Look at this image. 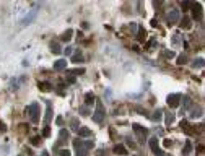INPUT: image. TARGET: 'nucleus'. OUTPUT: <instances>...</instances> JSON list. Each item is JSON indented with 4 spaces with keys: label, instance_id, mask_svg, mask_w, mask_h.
Returning a JSON list of instances; mask_svg holds the SVG:
<instances>
[{
    "label": "nucleus",
    "instance_id": "nucleus-1",
    "mask_svg": "<svg viewBox=\"0 0 205 156\" xmlns=\"http://www.w3.org/2000/svg\"><path fill=\"white\" fill-rule=\"evenodd\" d=\"M26 112H28V116H29L31 122L36 124L37 120H39V114H41V107H39V104H37V103H31L29 106H28Z\"/></svg>",
    "mask_w": 205,
    "mask_h": 156
},
{
    "label": "nucleus",
    "instance_id": "nucleus-2",
    "mask_svg": "<svg viewBox=\"0 0 205 156\" xmlns=\"http://www.w3.org/2000/svg\"><path fill=\"white\" fill-rule=\"evenodd\" d=\"M104 119H106V109H104V106L98 101L96 103V109H95V112H93V120H95L96 124H101Z\"/></svg>",
    "mask_w": 205,
    "mask_h": 156
},
{
    "label": "nucleus",
    "instance_id": "nucleus-3",
    "mask_svg": "<svg viewBox=\"0 0 205 156\" xmlns=\"http://www.w3.org/2000/svg\"><path fill=\"white\" fill-rule=\"evenodd\" d=\"M132 129L135 130V133H137V137H138V140L142 141V143H143L145 141V138H147V135H148V130L147 127H142V125H138V124H134V125H132Z\"/></svg>",
    "mask_w": 205,
    "mask_h": 156
},
{
    "label": "nucleus",
    "instance_id": "nucleus-4",
    "mask_svg": "<svg viewBox=\"0 0 205 156\" xmlns=\"http://www.w3.org/2000/svg\"><path fill=\"white\" fill-rule=\"evenodd\" d=\"M148 143H150V150H151V153H153L155 156H165V153H163V150L158 146V138L156 137H151L150 140H148Z\"/></svg>",
    "mask_w": 205,
    "mask_h": 156
},
{
    "label": "nucleus",
    "instance_id": "nucleus-5",
    "mask_svg": "<svg viewBox=\"0 0 205 156\" xmlns=\"http://www.w3.org/2000/svg\"><path fill=\"white\" fill-rule=\"evenodd\" d=\"M181 99H182V94H179V93H173V94H169L168 96V106L169 107H179V104H181Z\"/></svg>",
    "mask_w": 205,
    "mask_h": 156
},
{
    "label": "nucleus",
    "instance_id": "nucleus-6",
    "mask_svg": "<svg viewBox=\"0 0 205 156\" xmlns=\"http://www.w3.org/2000/svg\"><path fill=\"white\" fill-rule=\"evenodd\" d=\"M190 10H192V18L194 20L202 18V5H200V3H192V5H190Z\"/></svg>",
    "mask_w": 205,
    "mask_h": 156
},
{
    "label": "nucleus",
    "instance_id": "nucleus-7",
    "mask_svg": "<svg viewBox=\"0 0 205 156\" xmlns=\"http://www.w3.org/2000/svg\"><path fill=\"white\" fill-rule=\"evenodd\" d=\"M68 138H70V133H68L65 129H62L60 132H59V140H57V146H60V145L67 143Z\"/></svg>",
    "mask_w": 205,
    "mask_h": 156
},
{
    "label": "nucleus",
    "instance_id": "nucleus-8",
    "mask_svg": "<svg viewBox=\"0 0 205 156\" xmlns=\"http://www.w3.org/2000/svg\"><path fill=\"white\" fill-rule=\"evenodd\" d=\"M178 20H179V10L178 8H173L171 12H169V15H168V23H169V25H176Z\"/></svg>",
    "mask_w": 205,
    "mask_h": 156
},
{
    "label": "nucleus",
    "instance_id": "nucleus-9",
    "mask_svg": "<svg viewBox=\"0 0 205 156\" xmlns=\"http://www.w3.org/2000/svg\"><path fill=\"white\" fill-rule=\"evenodd\" d=\"M77 133H78V137L80 138H90L93 135V132L88 129V127H80V129L77 130Z\"/></svg>",
    "mask_w": 205,
    "mask_h": 156
},
{
    "label": "nucleus",
    "instance_id": "nucleus-10",
    "mask_svg": "<svg viewBox=\"0 0 205 156\" xmlns=\"http://www.w3.org/2000/svg\"><path fill=\"white\" fill-rule=\"evenodd\" d=\"M65 67H67V60H65V59H59V60L54 62V70L55 72H62Z\"/></svg>",
    "mask_w": 205,
    "mask_h": 156
},
{
    "label": "nucleus",
    "instance_id": "nucleus-11",
    "mask_svg": "<svg viewBox=\"0 0 205 156\" xmlns=\"http://www.w3.org/2000/svg\"><path fill=\"white\" fill-rule=\"evenodd\" d=\"M112 151H114L116 155H121V156H126V155H127V148L124 146V145H121V143H119V145H114Z\"/></svg>",
    "mask_w": 205,
    "mask_h": 156
},
{
    "label": "nucleus",
    "instance_id": "nucleus-12",
    "mask_svg": "<svg viewBox=\"0 0 205 156\" xmlns=\"http://www.w3.org/2000/svg\"><path fill=\"white\" fill-rule=\"evenodd\" d=\"M181 129H182L184 132H186V133H187V135H190V133H194V130H195V129H194V127H192V125H190V124H189V122H187V120H182V122H181Z\"/></svg>",
    "mask_w": 205,
    "mask_h": 156
},
{
    "label": "nucleus",
    "instance_id": "nucleus-13",
    "mask_svg": "<svg viewBox=\"0 0 205 156\" xmlns=\"http://www.w3.org/2000/svg\"><path fill=\"white\" fill-rule=\"evenodd\" d=\"M72 36H73V29H67V31H64V33L60 34V41L68 42V41H72Z\"/></svg>",
    "mask_w": 205,
    "mask_h": 156
},
{
    "label": "nucleus",
    "instance_id": "nucleus-14",
    "mask_svg": "<svg viewBox=\"0 0 205 156\" xmlns=\"http://www.w3.org/2000/svg\"><path fill=\"white\" fill-rule=\"evenodd\" d=\"M145 39H147V31H145V28L138 26V33H137V41H138V42H143Z\"/></svg>",
    "mask_w": 205,
    "mask_h": 156
},
{
    "label": "nucleus",
    "instance_id": "nucleus-15",
    "mask_svg": "<svg viewBox=\"0 0 205 156\" xmlns=\"http://www.w3.org/2000/svg\"><path fill=\"white\" fill-rule=\"evenodd\" d=\"M37 88L41 89V91H51L52 89V85L49 81H39L37 83Z\"/></svg>",
    "mask_w": 205,
    "mask_h": 156
},
{
    "label": "nucleus",
    "instance_id": "nucleus-16",
    "mask_svg": "<svg viewBox=\"0 0 205 156\" xmlns=\"http://www.w3.org/2000/svg\"><path fill=\"white\" fill-rule=\"evenodd\" d=\"M181 28H182V29H190V28H192V21H190L189 16H184L182 18V21H181Z\"/></svg>",
    "mask_w": 205,
    "mask_h": 156
},
{
    "label": "nucleus",
    "instance_id": "nucleus-17",
    "mask_svg": "<svg viewBox=\"0 0 205 156\" xmlns=\"http://www.w3.org/2000/svg\"><path fill=\"white\" fill-rule=\"evenodd\" d=\"M95 103H96L95 94H93V93H86V96H85V104L86 106H93Z\"/></svg>",
    "mask_w": 205,
    "mask_h": 156
},
{
    "label": "nucleus",
    "instance_id": "nucleus-18",
    "mask_svg": "<svg viewBox=\"0 0 205 156\" xmlns=\"http://www.w3.org/2000/svg\"><path fill=\"white\" fill-rule=\"evenodd\" d=\"M36 13H37V10L31 12V13H29V16H26V18L21 21V25H29V23H33V21H34V18H36Z\"/></svg>",
    "mask_w": 205,
    "mask_h": 156
},
{
    "label": "nucleus",
    "instance_id": "nucleus-19",
    "mask_svg": "<svg viewBox=\"0 0 205 156\" xmlns=\"http://www.w3.org/2000/svg\"><path fill=\"white\" fill-rule=\"evenodd\" d=\"M51 120H52V106H51V104H47V107H46V116H44V122L49 124Z\"/></svg>",
    "mask_w": 205,
    "mask_h": 156
},
{
    "label": "nucleus",
    "instance_id": "nucleus-20",
    "mask_svg": "<svg viewBox=\"0 0 205 156\" xmlns=\"http://www.w3.org/2000/svg\"><path fill=\"white\" fill-rule=\"evenodd\" d=\"M163 119V111L161 109H156L153 114H151V120L153 122H159V120Z\"/></svg>",
    "mask_w": 205,
    "mask_h": 156
},
{
    "label": "nucleus",
    "instance_id": "nucleus-21",
    "mask_svg": "<svg viewBox=\"0 0 205 156\" xmlns=\"http://www.w3.org/2000/svg\"><path fill=\"white\" fill-rule=\"evenodd\" d=\"M72 62H73V64L83 62V55H82V52H75V55H72Z\"/></svg>",
    "mask_w": 205,
    "mask_h": 156
},
{
    "label": "nucleus",
    "instance_id": "nucleus-22",
    "mask_svg": "<svg viewBox=\"0 0 205 156\" xmlns=\"http://www.w3.org/2000/svg\"><path fill=\"white\" fill-rule=\"evenodd\" d=\"M85 73V68H75V70H68L67 75H72V77H75V75H83Z\"/></svg>",
    "mask_w": 205,
    "mask_h": 156
},
{
    "label": "nucleus",
    "instance_id": "nucleus-23",
    "mask_svg": "<svg viewBox=\"0 0 205 156\" xmlns=\"http://www.w3.org/2000/svg\"><path fill=\"white\" fill-rule=\"evenodd\" d=\"M200 116H202V109L200 107H194L190 111V117H200Z\"/></svg>",
    "mask_w": 205,
    "mask_h": 156
},
{
    "label": "nucleus",
    "instance_id": "nucleus-24",
    "mask_svg": "<svg viewBox=\"0 0 205 156\" xmlns=\"http://www.w3.org/2000/svg\"><path fill=\"white\" fill-rule=\"evenodd\" d=\"M51 51L54 52V54H60V46H59V42H51Z\"/></svg>",
    "mask_w": 205,
    "mask_h": 156
},
{
    "label": "nucleus",
    "instance_id": "nucleus-25",
    "mask_svg": "<svg viewBox=\"0 0 205 156\" xmlns=\"http://www.w3.org/2000/svg\"><path fill=\"white\" fill-rule=\"evenodd\" d=\"M78 122H80V119H72V122H70V129L73 130V132H77V130L80 129Z\"/></svg>",
    "mask_w": 205,
    "mask_h": 156
},
{
    "label": "nucleus",
    "instance_id": "nucleus-26",
    "mask_svg": "<svg viewBox=\"0 0 205 156\" xmlns=\"http://www.w3.org/2000/svg\"><path fill=\"white\" fill-rule=\"evenodd\" d=\"M190 151H192V143H190V141H186V146H184V150H182V155H189Z\"/></svg>",
    "mask_w": 205,
    "mask_h": 156
},
{
    "label": "nucleus",
    "instance_id": "nucleus-27",
    "mask_svg": "<svg viewBox=\"0 0 205 156\" xmlns=\"http://www.w3.org/2000/svg\"><path fill=\"white\" fill-rule=\"evenodd\" d=\"M174 119H176V117H174V114L168 112V114H166V125H171V124L174 122Z\"/></svg>",
    "mask_w": 205,
    "mask_h": 156
},
{
    "label": "nucleus",
    "instance_id": "nucleus-28",
    "mask_svg": "<svg viewBox=\"0 0 205 156\" xmlns=\"http://www.w3.org/2000/svg\"><path fill=\"white\" fill-rule=\"evenodd\" d=\"M184 64H187V57H186V55H179V57H178V65H184Z\"/></svg>",
    "mask_w": 205,
    "mask_h": 156
},
{
    "label": "nucleus",
    "instance_id": "nucleus-29",
    "mask_svg": "<svg viewBox=\"0 0 205 156\" xmlns=\"http://www.w3.org/2000/svg\"><path fill=\"white\" fill-rule=\"evenodd\" d=\"M31 143H33L34 146H39V143H41V137H31Z\"/></svg>",
    "mask_w": 205,
    "mask_h": 156
},
{
    "label": "nucleus",
    "instance_id": "nucleus-30",
    "mask_svg": "<svg viewBox=\"0 0 205 156\" xmlns=\"http://www.w3.org/2000/svg\"><path fill=\"white\" fill-rule=\"evenodd\" d=\"M192 65H194L195 68H197V67H202V65H204V59H195Z\"/></svg>",
    "mask_w": 205,
    "mask_h": 156
},
{
    "label": "nucleus",
    "instance_id": "nucleus-31",
    "mask_svg": "<svg viewBox=\"0 0 205 156\" xmlns=\"http://www.w3.org/2000/svg\"><path fill=\"white\" fill-rule=\"evenodd\" d=\"M163 146H165V148H171V146H173V140L165 138V141H163Z\"/></svg>",
    "mask_w": 205,
    "mask_h": 156
},
{
    "label": "nucleus",
    "instance_id": "nucleus-32",
    "mask_svg": "<svg viewBox=\"0 0 205 156\" xmlns=\"http://www.w3.org/2000/svg\"><path fill=\"white\" fill-rule=\"evenodd\" d=\"M43 137H51V127H49V125L44 127V130H43Z\"/></svg>",
    "mask_w": 205,
    "mask_h": 156
},
{
    "label": "nucleus",
    "instance_id": "nucleus-33",
    "mask_svg": "<svg viewBox=\"0 0 205 156\" xmlns=\"http://www.w3.org/2000/svg\"><path fill=\"white\" fill-rule=\"evenodd\" d=\"M59 156H72L68 150H59Z\"/></svg>",
    "mask_w": 205,
    "mask_h": 156
},
{
    "label": "nucleus",
    "instance_id": "nucleus-34",
    "mask_svg": "<svg viewBox=\"0 0 205 156\" xmlns=\"http://www.w3.org/2000/svg\"><path fill=\"white\" fill-rule=\"evenodd\" d=\"M184 104H186V106H184V109H189V104H190V98L189 96H186V98H184Z\"/></svg>",
    "mask_w": 205,
    "mask_h": 156
},
{
    "label": "nucleus",
    "instance_id": "nucleus-35",
    "mask_svg": "<svg viewBox=\"0 0 205 156\" xmlns=\"http://www.w3.org/2000/svg\"><path fill=\"white\" fill-rule=\"evenodd\" d=\"M165 55H166V57H168V59H173V57H174V52H173V51H165Z\"/></svg>",
    "mask_w": 205,
    "mask_h": 156
},
{
    "label": "nucleus",
    "instance_id": "nucleus-36",
    "mask_svg": "<svg viewBox=\"0 0 205 156\" xmlns=\"http://www.w3.org/2000/svg\"><path fill=\"white\" fill-rule=\"evenodd\" d=\"M77 156H88V151L86 150H77Z\"/></svg>",
    "mask_w": 205,
    "mask_h": 156
},
{
    "label": "nucleus",
    "instance_id": "nucleus-37",
    "mask_svg": "<svg viewBox=\"0 0 205 156\" xmlns=\"http://www.w3.org/2000/svg\"><path fill=\"white\" fill-rule=\"evenodd\" d=\"M5 132H7V125L0 120V133H5Z\"/></svg>",
    "mask_w": 205,
    "mask_h": 156
},
{
    "label": "nucleus",
    "instance_id": "nucleus-38",
    "mask_svg": "<svg viewBox=\"0 0 205 156\" xmlns=\"http://www.w3.org/2000/svg\"><path fill=\"white\" fill-rule=\"evenodd\" d=\"M80 114H82V116H86V114H90V109L88 107H82V109H80Z\"/></svg>",
    "mask_w": 205,
    "mask_h": 156
},
{
    "label": "nucleus",
    "instance_id": "nucleus-39",
    "mask_svg": "<svg viewBox=\"0 0 205 156\" xmlns=\"http://www.w3.org/2000/svg\"><path fill=\"white\" fill-rule=\"evenodd\" d=\"M55 122H57V125H64V120H62V117H57V120H55Z\"/></svg>",
    "mask_w": 205,
    "mask_h": 156
},
{
    "label": "nucleus",
    "instance_id": "nucleus-40",
    "mask_svg": "<svg viewBox=\"0 0 205 156\" xmlns=\"http://www.w3.org/2000/svg\"><path fill=\"white\" fill-rule=\"evenodd\" d=\"M189 7H190V5H189V2H182V8H184V10H187Z\"/></svg>",
    "mask_w": 205,
    "mask_h": 156
},
{
    "label": "nucleus",
    "instance_id": "nucleus-41",
    "mask_svg": "<svg viewBox=\"0 0 205 156\" xmlns=\"http://www.w3.org/2000/svg\"><path fill=\"white\" fill-rule=\"evenodd\" d=\"M150 25L153 26V28H156V26H158V21H156V20H151V21H150Z\"/></svg>",
    "mask_w": 205,
    "mask_h": 156
},
{
    "label": "nucleus",
    "instance_id": "nucleus-42",
    "mask_svg": "<svg viewBox=\"0 0 205 156\" xmlns=\"http://www.w3.org/2000/svg\"><path fill=\"white\" fill-rule=\"evenodd\" d=\"M67 80H68V83H73V81H75V77H72V75H68V77H67Z\"/></svg>",
    "mask_w": 205,
    "mask_h": 156
},
{
    "label": "nucleus",
    "instance_id": "nucleus-43",
    "mask_svg": "<svg viewBox=\"0 0 205 156\" xmlns=\"http://www.w3.org/2000/svg\"><path fill=\"white\" fill-rule=\"evenodd\" d=\"M165 156H171V155H165Z\"/></svg>",
    "mask_w": 205,
    "mask_h": 156
},
{
    "label": "nucleus",
    "instance_id": "nucleus-44",
    "mask_svg": "<svg viewBox=\"0 0 205 156\" xmlns=\"http://www.w3.org/2000/svg\"><path fill=\"white\" fill-rule=\"evenodd\" d=\"M134 156H135V155H134Z\"/></svg>",
    "mask_w": 205,
    "mask_h": 156
}]
</instances>
